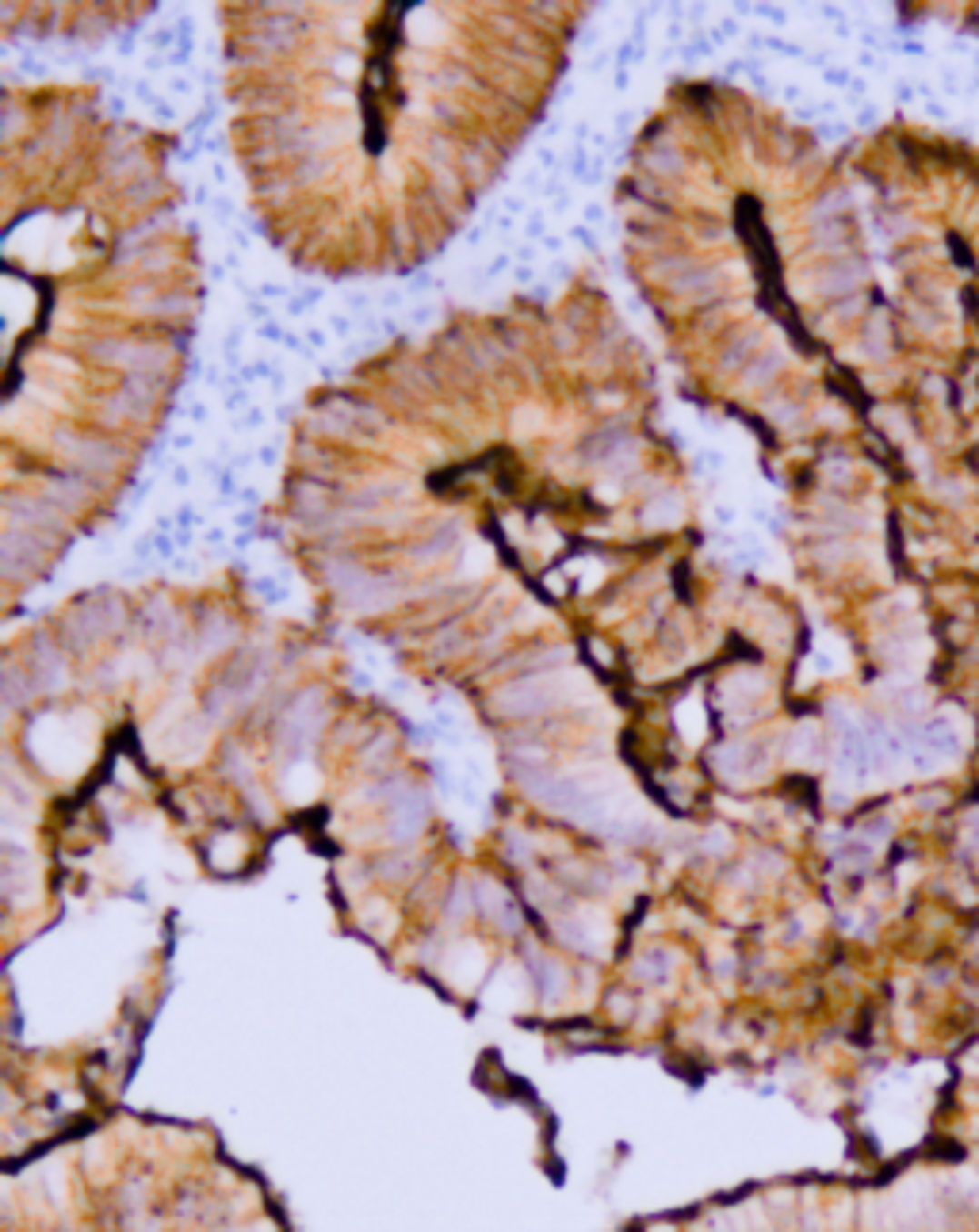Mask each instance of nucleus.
<instances>
[{
    "label": "nucleus",
    "mask_w": 979,
    "mask_h": 1232,
    "mask_svg": "<svg viewBox=\"0 0 979 1232\" xmlns=\"http://www.w3.org/2000/svg\"><path fill=\"white\" fill-rule=\"evenodd\" d=\"M65 452L73 459V467H81V471H107V467H115L119 464V445H112V440H100V436H81V440H65Z\"/></svg>",
    "instance_id": "nucleus-1"
},
{
    "label": "nucleus",
    "mask_w": 979,
    "mask_h": 1232,
    "mask_svg": "<svg viewBox=\"0 0 979 1232\" xmlns=\"http://www.w3.org/2000/svg\"><path fill=\"white\" fill-rule=\"evenodd\" d=\"M88 490H92V483L81 471H58L46 479V502L50 506H81L88 498Z\"/></svg>",
    "instance_id": "nucleus-2"
},
{
    "label": "nucleus",
    "mask_w": 979,
    "mask_h": 1232,
    "mask_svg": "<svg viewBox=\"0 0 979 1232\" xmlns=\"http://www.w3.org/2000/svg\"><path fill=\"white\" fill-rule=\"evenodd\" d=\"M115 406H119V414L142 417L145 406H154V376H131V379H126V387L115 398Z\"/></svg>",
    "instance_id": "nucleus-3"
},
{
    "label": "nucleus",
    "mask_w": 979,
    "mask_h": 1232,
    "mask_svg": "<svg viewBox=\"0 0 979 1232\" xmlns=\"http://www.w3.org/2000/svg\"><path fill=\"white\" fill-rule=\"evenodd\" d=\"M8 513L12 517H24L27 525H58V513H54L46 502H24V498H12L8 502Z\"/></svg>",
    "instance_id": "nucleus-4"
},
{
    "label": "nucleus",
    "mask_w": 979,
    "mask_h": 1232,
    "mask_svg": "<svg viewBox=\"0 0 979 1232\" xmlns=\"http://www.w3.org/2000/svg\"><path fill=\"white\" fill-rule=\"evenodd\" d=\"M646 169H651V173H662V176H666V173H677V169H681V157L670 154V150L646 154Z\"/></svg>",
    "instance_id": "nucleus-5"
}]
</instances>
